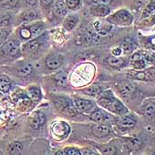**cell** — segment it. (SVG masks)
I'll return each instance as SVG.
<instances>
[{
  "mask_svg": "<svg viewBox=\"0 0 155 155\" xmlns=\"http://www.w3.org/2000/svg\"><path fill=\"white\" fill-rule=\"evenodd\" d=\"M121 52H122V50L120 49V47H116L112 51V55H114V56H120L121 54Z\"/></svg>",
  "mask_w": 155,
  "mask_h": 155,
  "instance_id": "42",
  "label": "cell"
},
{
  "mask_svg": "<svg viewBox=\"0 0 155 155\" xmlns=\"http://www.w3.org/2000/svg\"><path fill=\"white\" fill-rule=\"evenodd\" d=\"M11 24V16L8 14L0 16V28H7Z\"/></svg>",
  "mask_w": 155,
  "mask_h": 155,
  "instance_id": "38",
  "label": "cell"
},
{
  "mask_svg": "<svg viewBox=\"0 0 155 155\" xmlns=\"http://www.w3.org/2000/svg\"><path fill=\"white\" fill-rule=\"evenodd\" d=\"M97 4H101V5H108L112 3L113 0H95Z\"/></svg>",
  "mask_w": 155,
  "mask_h": 155,
  "instance_id": "43",
  "label": "cell"
},
{
  "mask_svg": "<svg viewBox=\"0 0 155 155\" xmlns=\"http://www.w3.org/2000/svg\"><path fill=\"white\" fill-rule=\"evenodd\" d=\"M98 150L100 151L101 153L103 154L108 155H114L117 154V149L114 145L111 144V143H107V144H103L98 146Z\"/></svg>",
  "mask_w": 155,
  "mask_h": 155,
  "instance_id": "27",
  "label": "cell"
},
{
  "mask_svg": "<svg viewBox=\"0 0 155 155\" xmlns=\"http://www.w3.org/2000/svg\"><path fill=\"white\" fill-rule=\"evenodd\" d=\"M107 21L110 24L116 25V26H130L133 22V15L130 12H129L126 9H120L114 13L109 15L107 18Z\"/></svg>",
  "mask_w": 155,
  "mask_h": 155,
  "instance_id": "4",
  "label": "cell"
},
{
  "mask_svg": "<svg viewBox=\"0 0 155 155\" xmlns=\"http://www.w3.org/2000/svg\"><path fill=\"white\" fill-rule=\"evenodd\" d=\"M143 114L148 120H155V103L153 101H147L143 107Z\"/></svg>",
  "mask_w": 155,
  "mask_h": 155,
  "instance_id": "21",
  "label": "cell"
},
{
  "mask_svg": "<svg viewBox=\"0 0 155 155\" xmlns=\"http://www.w3.org/2000/svg\"><path fill=\"white\" fill-rule=\"evenodd\" d=\"M116 123L121 131L126 132L135 128V126L137 125V119L127 114L121 115L120 119H117Z\"/></svg>",
  "mask_w": 155,
  "mask_h": 155,
  "instance_id": "9",
  "label": "cell"
},
{
  "mask_svg": "<svg viewBox=\"0 0 155 155\" xmlns=\"http://www.w3.org/2000/svg\"><path fill=\"white\" fill-rule=\"evenodd\" d=\"M27 96L33 101V102H39L42 99V91L41 88L37 85H30L28 87Z\"/></svg>",
  "mask_w": 155,
  "mask_h": 155,
  "instance_id": "19",
  "label": "cell"
},
{
  "mask_svg": "<svg viewBox=\"0 0 155 155\" xmlns=\"http://www.w3.org/2000/svg\"><path fill=\"white\" fill-rule=\"evenodd\" d=\"M25 1H26V3H27L28 5L34 6V5H37V3H38L39 0H25Z\"/></svg>",
  "mask_w": 155,
  "mask_h": 155,
  "instance_id": "44",
  "label": "cell"
},
{
  "mask_svg": "<svg viewBox=\"0 0 155 155\" xmlns=\"http://www.w3.org/2000/svg\"><path fill=\"white\" fill-rule=\"evenodd\" d=\"M46 121V116L44 113L40 111H36L32 114V115L29 118V124L30 127L34 130L40 129Z\"/></svg>",
  "mask_w": 155,
  "mask_h": 155,
  "instance_id": "14",
  "label": "cell"
},
{
  "mask_svg": "<svg viewBox=\"0 0 155 155\" xmlns=\"http://www.w3.org/2000/svg\"><path fill=\"white\" fill-rule=\"evenodd\" d=\"M120 47L122 50L123 52H125V53H131L135 50H137V44L132 39L127 38V39H125L120 44Z\"/></svg>",
  "mask_w": 155,
  "mask_h": 155,
  "instance_id": "26",
  "label": "cell"
},
{
  "mask_svg": "<svg viewBox=\"0 0 155 155\" xmlns=\"http://www.w3.org/2000/svg\"><path fill=\"white\" fill-rule=\"evenodd\" d=\"M90 118L91 120L95 121L97 123H105V124H114L116 123L117 118L111 114V113L107 112L102 109L96 108L90 114Z\"/></svg>",
  "mask_w": 155,
  "mask_h": 155,
  "instance_id": "6",
  "label": "cell"
},
{
  "mask_svg": "<svg viewBox=\"0 0 155 155\" xmlns=\"http://www.w3.org/2000/svg\"><path fill=\"white\" fill-rule=\"evenodd\" d=\"M145 1H146V0H138V1H137V3H138V5H139V6H140V5H143Z\"/></svg>",
  "mask_w": 155,
  "mask_h": 155,
  "instance_id": "45",
  "label": "cell"
},
{
  "mask_svg": "<svg viewBox=\"0 0 155 155\" xmlns=\"http://www.w3.org/2000/svg\"><path fill=\"white\" fill-rule=\"evenodd\" d=\"M53 12L57 17H64L68 14V7L62 0L57 1L53 5Z\"/></svg>",
  "mask_w": 155,
  "mask_h": 155,
  "instance_id": "24",
  "label": "cell"
},
{
  "mask_svg": "<svg viewBox=\"0 0 155 155\" xmlns=\"http://www.w3.org/2000/svg\"><path fill=\"white\" fill-rule=\"evenodd\" d=\"M129 62H130V60L127 58H123V57H120V56H114V55L108 57L105 60V63L107 66L114 68H116V69H120V68H125L129 64Z\"/></svg>",
  "mask_w": 155,
  "mask_h": 155,
  "instance_id": "11",
  "label": "cell"
},
{
  "mask_svg": "<svg viewBox=\"0 0 155 155\" xmlns=\"http://www.w3.org/2000/svg\"><path fill=\"white\" fill-rule=\"evenodd\" d=\"M79 22V17L75 14H68L66 16L64 21H63V28L68 30L71 31L74 28V27Z\"/></svg>",
  "mask_w": 155,
  "mask_h": 155,
  "instance_id": "22",
  "label": "cell"
},
{
  "mask_svg": "<svg viewBox=\"0 0 155 155\" xmlns=\"http://www.w3.org/2000/svg\"><path fill=\"white\" fill-rule=\"evenodd\" d=\"M101 91H102V90H101L100 86H98V85H91V86L83 90L84 94L91 96V97H97Z\"/></svg>",
  "mask_w": 155,
  "mask_h": 155,
  "instance_id": "30",
  "label": "cell"
},
{
  "mask_svg": "<svg viewBox=\"0 0 155 155\" xmlns=\"http://www.w3.org/2000/svg\"><path fill=\"white\" fill-rule=\"evenodd\" d=\"M97 103L105 110L119 116L129 114V109L111 90L103 91L97 96Z\"/></svg>",
  "mask_w": 155,
  "mask_h": 155,
  "instance_id": "1",
  "label": "cell"
},
{
  "mask_svg": "<svg viewBox=\"0 0 155 155\" xmlns=\"http://www.w3.org/2000/svg\"><path fill=\"white\" fill-rule=\"evenodd\" d=\"M56 154H63V155H81L80 149L74 148V147H67L65 148L62 152L57 153Z\"/></svg>",
  "mask_w": 155,
  "mask_h": 155,
  "instance_id": "33",
  "label": "cell"
},
{
  "mask_svg": "<svg viewBox=\"0 0 155 155\" xmlns=\"http://www.w3.org/2000/svg\"><path fill=\"white\" fill-rule=\"evenodd\" d=\"M65 4L67 7L70 10L78 9L81 5V0H65Z\"/></svg>",
  "mask_w": 155,
  "mask_h": 155,
  "instance_id": "36",
  "label": "cell"
},
{
  "mask_svg": "<svg viewBox=\"0 0 155 155\" xmlns=\"http://www.w3.org/2000/svg\"><path fill=\"white\" fill-rule=\"evenodd\" d=\"M23 150V144L19 141H14L9 144L8 146V153L10 154H18Z\"/></svg>",
  "mask_w": 155,
  "mask_h": 155,
  "instance_id": "28",
  "label": "cell"
},
{
  "mask_svg": "<svg viewBox=\"0 0 155 155\" xmlns=\"http://www.w3.org/2000/svg\"><path fill=\"white\" fill-rule=\"evenodd\" d=\"M42 39L43 37L39 36L29 41H27L21 46V52L28 56H32L36 54L42 45Z\"/></svg>",
  "mask_w": 155,
  "mask_h": 155,
  "instance_id": "7",
  "label": "cell"
},
{
  "mask_svg": "<svg viewBox=\"0 0 155 155\" xmlns=\"http://www.w3.org/2000/svg\"><path fill=\"white\" fill-rule=\"evenodd\" d=\"M132 68L135 70H143L146 68L147 67V62L144 60L143 55V51H137L132 55L131 60H130Z\"/></svg>",
  "mask_w": 155,
  "mask_h": 155,
  "instance_id": "13",
  "label": "cell"
},
{
  "mask_svg": "<svg viewBox=\"0 0 155 155\" xmlns=\"http://www.w3.org/2000/svg\"><path fill=\"white\" fill-rule=\"evenodd\" d=\"M155 12V0H152L147 5L146 7L143 9V12H142V16L141 18L142 19H145L147 18L148 16L152 15L153 13Z\"/></svg>",
  "mask_w": 155,
  "mask_h": 155,
  "instance_id": "31",
  "label": "cell"
},
{
  "mask_svg": "<svg viewBox=\"0 0 155 155\" xmlns=\"http://www.w3.org/2000/svg\"><path fill=\"white\" fill-rule=\"evenodd\" d=\"M54 1L55 0H40V3L45 9H48L54 4Z\"/></svg>",
  "mask_w": 155,
  "mask_h": 155,
  "instance_id": "40",
  "label": "cell"
},
{
  "mask_svg": "<svg viewBox=\"0 0 155 155\" xmlns=\"http://www.w3.org/2000/svg\"><path fill=\"white\" fill-rule=\"evenodd\" d=\"M80 153H81V155H92L97 153L95 152H92V150H91V149H89V148H83V149H80Z\"/></svg>",
  "mask_w": 155,
  "mask_h": 155,
  "instance_id": "41",
  "label": "cell"
},
{
  "mask_svg": "<svg viewBox=\"0 0 155 155\" xmlns=\"http://www.w3.org/2000/svg\"><path fill=\"white\" fill-rule=\"evenodd\" d=\"M56 84L60 87H65L68 84V74L65 72H60L54 76Z\"/></svg>",
  "mask_w": 155,
  "mask_h": 155,
  "instance_id": "29",
  "label": "cell"
},
{
  "mask_svg": "<svg viewBox=\"0 0 155 155\" xmlns=\"http://www.w3.org/2000/svg\"><path fill=\"white\" fill-rule=\"evenodd\" d=\"M37 18L38 14L35 10H27L20 15L19 21L21 23H29L31 21H36Z\"/></svg>",
  "mask_w": 155,
  "mask_h": 155,
  "instance_id": "23",
  "label": "cell"
},
{
  "mask_svg": "<svg viewBox=\"0 0 155 155\" xmlns=\"http://www.w3.org/2000/svg\"><path fill=\"white\" fill-rule=\"evenodd\" d=\"M62 63H63V58L60 55H51V56H49L46 59V61H45L46 67L49 69H51V70L58 69L59 68L61 67Z\"/></svg>",
  "mask_w": 155,
  "mask_h": 155,
  "instance_id": "20",
  "label": "cell"
},
{
  "mask_svg": "<svg viewBox=\"0 0 155 155\" xmlns=\"http://www.w3.org/2000/svg\"><path fill=\"white\" fill-rule=\"evenodd\" d=\"M15 72L21 77H28L34 73V66L29 62H24L16 67Z\"/></svg>",
  "mask_w": 155,
  "mask_h": 155,
  "instance_id": "18",
  "label": "cell"
},
{
  "mask_svg": "<svg viewBox=\"0 0 155 155\" xmlns=\"http://www.w3.org/2000/svg\"><path fill=\"white\" fill-rule=\"evenodd\" d=\"M20 3V0H1V5L6 8H15Z\"/></svg>",
  "mask_w": 155,
  "mask_h": 155,
  "instance_id": "35",
  "label": "cell"
},
{
  "mask_svg": "<svg viewBox=\"0 0 155 155\" xmlns=\"http://www.w3.org/2000/svg\"><path fill=\"white\" fill-rule=\"evenodd\" d=\"M143 55L144 60H146L147 64H152V65H155V52L153 51H146L143 52Z\"/></svg>",
  "mask_w": 155,
  "mask_h": 155,
  "instance_id": "37",
  "label": "cell"
},
{
  "mask_svg": "<svg viewBox=\"0 0 155 155\" xmlns=\"http://www.w3.org/2000/svg\"><path fill=\"white\" fill-rule=\"evenodd\" d=\"M146 20L144 21V25L150 27V26H153L155 25V12L153 13L152 15L148 16L147 18H145Z\"/></svg>",
  "mask_w": 155,
  "mask_h": 155,
  "instance_id": "39",
  "label": "cell"
},
{
  "mask_svg": "<svg viewBox=\"0 0 155 155\" xmlns=\"http://www.w3.org/2000/svg\"><path fill=\"white\" fill-rule=\"evenodd\" d=\"M74 106L77 110L83 112V113H91L92 111H94L96 108L95 104L91 101V100H89V99H86L84 97H76L74 100Z\"/></svg>",
  "mask_w": 155,
  "mask_h": 155,
  "instance_id": "10",
  "label": "cell"
},
{
  "mask_svg": "<svg viewBox=\"0 0 155 155\" xmlns=\"http://www.w3.org/2000/svg\"><path fill=\"white\" fill-rule=\"evenodd\" d=\"M133 79L145 81V82H154L155 81V68H144L143 70H135L130 74Z\"/></svg>",
  "mask_w": 155,
  "mask_h": 155,
  "instance_id": "8",
  "label": "cell"
},
{
  "mask_svg": "<svg viewBox=\"0 0 155 155\" xmlns=\"http://www.w3.org/2000/svg\"><path fill=\"white\" fill-rule=\"evenodd\" d=\"M112 132V128L109 124H105V123H97V125H94L92 127V133L93 135L98 137H106L109 136Z\"/></svg>",
  "mask_w": 155,
  "mask_h": 155,
  "instance_id": "15",
  "label": "cell"
},
{
  "mask_svg": "<svg viewBox=\"0 0 155 155\" xmlns=\"http://www.w3.org/2000/svg\"><path fill=\"white\" fill-rule=\"evenodd\" d=\"M45 30V24L43 21H36L33 23L21 26L18 28V39L21 42H27L37 36H41V34Z\"/></svg>",
  "mask_w": 155,
  "mask_h": 155,
  "instance_id": "2",
  "label": "cell"
},
{
  "mask_svg": "<svg viewBox=\"0 0 155 155\" xmlns=\"http://www.w3.org/2000/svg\"><path fill=\"white\" fill-rule=\"evenodd\" d=\"M116 87H117V91L120 93V95L125 98L134 95L137 91V86L134 84L129 83V82L120 83Z\"/></svg>",
  "mask_w": 155,
  "mask_h": 155,
  "instance_id": "12",
  "label": "cell"
},
{
  "mask_svg": "<svg viewBox=\"0 0 155 155\" xmlns=\"http://www.w3.org/2000/svg\"><path fill=\"white\" fill-rule=\"evenodd\" d=\"M11 30L7 28H0V46L8 39Z\"/></svg>",
  "mask_w": 155,
  "mask_h": 155,
  "instance_id": "32",
  "label": "cell"
},
{
  "mask_svg": "<svg viewBox=\"0 0 155 155\" xmlns=\"http://www.w3.org/2000/svg\"><path fill=\"white\" fill-rule=\"evenodd\" d=\"M90 12L91 15H93L95 17L104 18V17H107V15H109L110 8L108 7V5H106L97 4V5H94L91 6Z\"/></svg>",
  "mask_w": 155,
  "mask_h": 155,
  "instance_id": "17",
  "label": "cell"
},
{
  "mask_svg": "<svg viewBox=\"0 0 155 155\" xmlns=\"http://www.w3.org/2000/svg\"><path fill=\"white\" fill-rule=\"evenodd\" d=\"M52 132L60 137H67L69 132H70V127L68 124H67L64 121H59V122H55L52 124Z\"/></svg>",
  "mask_w": 155,
  "mask_h": 155,
  "instance_id": "16",
  "label": "cell"
},
{
  "mask_svg": "<svg viewBox=\"0 0 155 155\" xmlns=\"http://www.w3.org/2000/svg\"><path fill=\"white\" fill-rule=\"evenodd\" d=\"M143 45L147 49L155 51V36L145 37L143 39Z\"/></svg>",
  "mask_w": 155,
  "mask_h": 155,
  "instance_id": "34",
  "label": "cell"
},
{
  "mask_svg": "<svg viewBox=\"0 0 155 155\" xmlns=\"http://www.w3.org/2000/svg\"><path fill=\"white\" fill-rule=\"evenodd\" d=\"M53 102H54L56 108L60 112L64 113L68 116H74L77 113L75 106L73 104V102L70 99H68L67 97H54Z\"/></svg>",
  "mask_w": 155,
  "mask_h": 155,
  "instance_id": "5",
  "label": "cell"
},
{
  "mask_svg": "<svg viewBox=\"0 0 155 155\" xmlns=\"http://www.w3.org/2000/svg\"><path fill=\"white\" fill-rule=\"evenodd\" d=\"M12 86V81L8 76L5 74L0 75V91L2 93H8L11 91Z\"/></svg>",
  "mask_w": 155,
  "mask_h": 155,
  "instance_id": "25",
  "label": "cell"
},
{
  "mask_svg": "<svg viewBox=\"0 0 155 155\" xmlns=\"http://www.w3.org/2000/svg\"><path fill=\"white\" fill-rule=\"evenodd\" d=\"M0 53L8 59H15L21 56V41L17 38H8L0 46Z\"/></svg>",
  "mask_w": 155,
  "mask_h": 155,
  "instance_id": "3",
  "label": "cell"
}]
</instances>
